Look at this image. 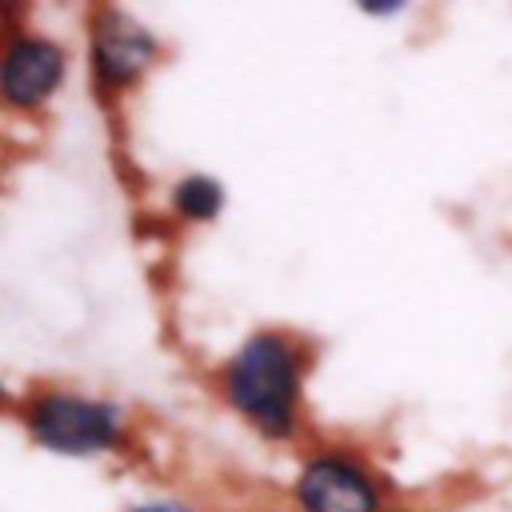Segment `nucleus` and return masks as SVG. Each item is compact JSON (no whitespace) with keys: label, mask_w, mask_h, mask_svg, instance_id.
Returning <instances> with one entry per match:
<instances>
[{"label":"nucleus","mask_w":512,"mask_h":512,"mask_svg":"<svg viewBox=\"0 0 512 512\" xmlns=\"http://www.w3.org/2000/svg\"><path fill=\"white\" fill-rule=\"evenodd\" d=\"M64 80V48L44 40V36H16L4 52L0 68V88L4 100L16 108H36L44 104L56 84Z\"/></svg>","instance_id":"obj_4"},{"label":"nucleus","mask_w":512,"mask_h":512,"mask_svg":"<svg viewBox=\"0 0 512 512\" xmlns=\"http://www.w3.org/2000/svg\"><path fill=\"white\" fill-rule=\"evenodd\" d=\"M152 56H156V40L132 16L112 12V8L96 16V24H92V64H96V76L108 88L132 84Z\"/></svg>","instance_id":"obj_5"},{"label":"nucleus","mask_w":512,"mask_h":512,"mask_svg":"<svg viewBox=\"0 0 512 512\" xmlns=\"http://www.w3.org/2000/svg\"><path fill=\"white\" fill-rule=\"evenodd\" d=\"M360 8H364V12H376V16H380V12H400L404 4H396V0H388V4H360Z\"/></svg>","instance_id":"obj_8"},{"label":"nucleus","mask_w":512,"mask_h":512,"mask_svg":"<svg viewBox=\"0 0 512 512\" xmlns=\"http://www.w3.org/2000/svg\"><path fill=\"white\" fill-rule=\"evenodd\" d=\"M304 360L300 348L280 332H256L224 368L228 404L248 416L264 436L284 440L296 432Z\"/></svg>","instance_id":"obj_1"},{"label":"nucleus","mask_w":512,"mask_h":512,"mask_svg":"<svg viewBox=\"0 0 512 512\" xmlns=\"http://www.w3.org/2000/svg\"><path fill=\"white\" fill-rule=\"evenodd\" d=\"M28 432L60 456H96L116 444L120 412L108 400H84L72 392H44L28 408Z\"/></svg>","instance_id":"obj_2"},{"label":"nucleus","mask_w":512,"mask_h":512,"mask_svg":"<svg viewBox=\"0 0 512 512\" xmlns=\"http://www.w3.org/2000/svg\"><path fill=\"white\" fill-rule=\"evenodd\" d=\"M132 512H192V508H180V504H168V500L160 504V500H156V504H140V508H132Z\"/></svg>","instance_id":"obj_7"},{"label":"nucleus","mask_w":512,"mask_h":512,"mask_svg":"<svg viewBox=\"0 0 512 512\" xmlns=\"http://www.w3.org/2000/svg\"><path fill=\"white\" fill-rule=\"evenodd\" d=\"M296 504L304 512H376L380 492L352 456L316 452L296 480Z\"/></svg>","instance_id":"obj_3"},{"label":"nucleus","mask_w":512,"mask_h":512,"mask_svg":"<svg viewBox=\"0 0 512 512\" xmlns=\"http://www.w3.org/2000/svg\"><path fill=\"white\" fill-rule=\"evenodd\" d=\"M172 204L188 220H212L224 208V188L212 176H184L172 192Z\"/></svg>","instance_id":"obj_6"}]
</instances>
